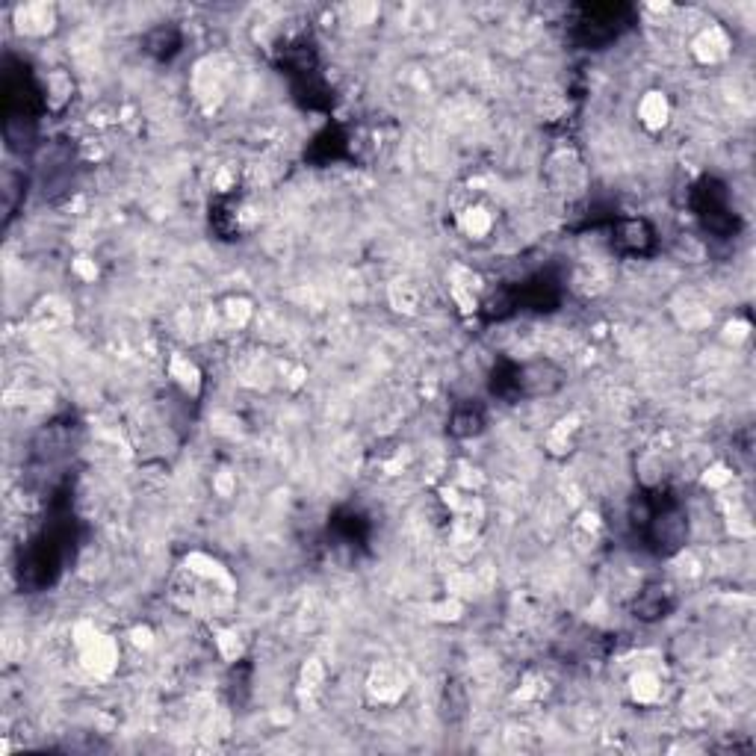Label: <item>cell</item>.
Masks as SVG:
<instances>
[{
    "instance_id": "cell-1",
    "label": "cell",
    "mask_w": 756,
    "mask_h": 756,
    "mask_svg": "<svg viewBox=\"0 0 756 756\" xmlns=\"http://www.w3.org/2000/svg\"><path fill=\"white\" fill-rule=\"evenodd\" d=\"M74 517L65 505H54V517L27 541L18 559V576L21 588L42 591L54 585L63 573L65 562L74 550Z\"/></svg>"
},
{
    "instance_id": "cell-2",
    "label": "cell",
    "mask_w": 756,
    "mask_h": 756,
    "mask_svg": "<svg viewBox=\"0 0 756 756\" xmlns=\"http://www.w3.org/2000/svg\"><path fill=\"white\" fill-rule=\"evenodd\" d=\"M632 526L644 535L647 547L659 556H671L686 544L689 520L683 505L668 491H644L632 500Z\"/></svg>"
},
{
    "instance_id": "cell-3",
    "label": "cell",
    "mask_w": 756,
    "mask_h": 756,
    "mask_svg": "<svg viewBox=\"0 0 756 756\" xmlns=\"http://www.w3.org/2000/svg\"><path fill=\"white\" fill-rule=\"evenodd\" d=\"M42 116V92L30 68L18 60L3 65V136L12 151H24Z\"/></svg>"
},
{
    "instance_id": "cell-4",
    "label": "cell",
    "mask_w": 756,
    "mask_h": 756,
    "mask_svg": "<svg viewBox=\"0 0 756 756\" xmlns=\"http://www.w3.org/2000/svg\"><path fill=\"white\" fill-rule=\"evenodd\" d=\"M632 24V6L624 3H600L582 6L570 24V39L585 51H600L621 39V33Z\"/></svg>"
},
{
    "instance_id": "cell-5",
    "label": "cell",
    "mask_w": 756,
    "mask_h": 756,
    "mask_svg": "<svg viewBox=\"0 0 756 756\" xmlns=\"http://www.w3.org/2000/svg\"><path fill=\"white\" fill-rule=\"evenodd\" d=\"M692 207L700 216L703 228L715 237H733L739 222L730 213V201H727V187L715 178H703L692 189Z\"/></svg>"
},
{
    "instance_id": "cell-6",
    "label": "cell",
    "mask_w": 756,
    "mask_h": 756,
    "mask_svg": "<svg viewBox=\"0 0 756 756\" xmlns=\"http://www.w3.org/2000/svg\"><path fill=\"white\" fill-rule=\"evenodd\" d=\"M517 308L520 311H535V314H550L562 302V281L553 272H538L526 278L520 287H514Z\"/></svg>"
},
{
    "instance_id": "cell-7",
    "label": "cell",
    "mask_w": 756,
    "mask_h": 756,
    "mask_svg": "<svg viewBox=\"0 0 756 756\" xmlns=\"http://www.w3.org/2000/svg\"><path fill=\"white\" fill-rule=\"evenodd\" d=\"M565 384V370L553 361H532L520 364V399H538L553 396Z\"/></svg>"
},
{
    "instance_id": "cell-8",
    "label": "cell",
    "mask_w": 756,
    "mask_h": 756,
    "mask_svg": "<svg viewBox=\"0 0 756 756\" xmlns=\"http://www.w3.org/2000/svg\"><path fill=\"white\" fill-rule=\"evenodd\" d=\"M612 234H615V243L630 254H647L656 246V231L644 219H618Z\"/></svg>"
},
{
    "instance_id": "cell-9",
    "label": "cell",
    "mask_w": 756,
    "mask_h": 756,
    "mask_svg": "<svg viewBox=\"0 0 756 756\" xmlns=\"http://www.w3.org/2000/svg\"><path fill=\"white\" fill-rule=\"evenodd\" d=\"M671 609H674V594H671V588L662 585V582L647 585V588L638 594V600H635V618H641V621H659V618H665Z\"/></svg>"
},
{
    "instance_id": "cell-10",
    "label": "cell",
    "mask_w": 756,
    "mask_h": 756,
    "mask_svg": "<svg viewBox=\"0 0 756 756\" xmlns=\"http://www.w3.org/2000/svg\"><path fill=\"white\" fill-rule=\"evenodd\" d=\"M485 411L473 402H464V405H455L452 414H449V435L452 438H476L485 432Z\"/></svg>"
},
{
    "instance_id": "cell-11",
    "label": "cell",
    "mask_w": 756,
    "mask_h": 756,
    "mask_svg": "<svg viewBox=\"0 0 756 756\" xmlns=\"http://www.w3.org/2000/svg\"><path fill=\"white\" fill-rule=\"evenodd\" d=\"M184 39H181V30L178 27H154L148 36H145V51L154 57V60H172L178 51H181Z\"/></svg>"
},
{
    "instance_id": "cell-12",
    "label": "cell",
    "mask_w": 756,
    "mask_h": 756,
    "mask_svg": "<svg viewBox=\"0 0 756 756\" xmlns=\"http://www.w3.org/2000/svg\"><path fill=\"white\" fill-rule=\"evenodd\" d=\"M491 393L505 402L520 399V364L517 361H500L491 373Z\"/></svg>"
},
{
    "instance_id": "cell-13",
    "label": "cell",
    "mask_w": 756,
    "mask_h": 756,
    "mask_svg": "<svg viewBox=\"0 0 756 756\" xmlns=\"http://www.w3.org/2000/svg\"><path fill=\"white\" fill-rule=\"evenodd\" d=\"M331 526H334V532L340 535V541L349 544V547H361V544L367 541V523H364V517L355 514V511H343Z\"/></svg>"
},
{
    "instance_id": "cell-14",
    "label": "cell",
    "mask_w": 756,
    "mask_h": 756,
    "mask_svg": "<svg viewBox=\"0 0 756 756\" xmlns=\"http://www.w3.org/2000/svg\"><path fill=\"white\" fill-rule=\"evenodd\" d=\"M346 148V136L337 130V127H325L319 136L314 139V157L319 163H328V160H337Z\"/></svg>"
},
{
    "instance_id": "cell-15",
    "label": "cell",
    "mask_w": 756,
    "mask_h": 756,
    "mask_svg": "<svg viewBox=\"0 0 756 756\" xmlns=\"http://www.w3.org/2000/svg\"><path fill=\"white\" fill-rule=\"evenodd\" d=\"M517 311V296H514V287H503L497 290L485 305H482V314L485 319H505Z\"/></svg>"
}]
</instances>
